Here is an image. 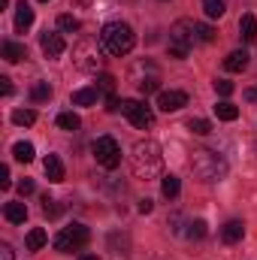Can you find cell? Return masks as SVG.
Returning <instances> with one entry per match:
<instances>
[{
	"mask_svg": "<svg viewBox=\"0 0 257 260\" xmlns=\"http://www.w3.org/2000/svg\"><path fill=\"white\" fill-rule=\"evenodd\" d=\"M12 121H15L18 127H30V124L37 121V112H34V109H15V112H12Z\"/></svg>",
	"mask_w": 257,
	"mask_h": 260,
	"instance_id": "25",
	"label": "cell"
},
{
	"mask_svg": "<svg viewBox=\"0 0 257 260\" xmlns=\"http://www.w3.org/2000/svg\"><path fill=\"white\" fill-rule=\"evenodd\" d=\"M3 218H6L9 224H24L27 206H24V203H6V206H3Z\"/></svg>",
	"mask_w": 257,
	"mask_h": 260,
	"instance_id": "16",
	"label": "cell"
},
{
	"mask_svg": "<svg viewBox=\"0 0 257 260\" xmlns=\"http://www.w3.org/2000/svg\"><path fill=\"white\" fill-rule=\"evenodd\" d=\"M40 49H43V55H46V58H52V61H55V58H61V55H64L67 43H64V37H61V34H49V30H46V34L40 37Z\"/></svg>",
	"mask_w": 257,
	"mask_h": 260,
	"instance_id": "10",
	"label": "cell"
},
{
	"mask_svg": "<svg viewBox=\"0 0 257 260\" xmlns=\"http://www.w3.org/2000/svg\"><path fill=\"white\" fill-rule=\"evenodd\" d=\"M46 242H49V236H46V230H43V227H34V230L24 236V245H27V251H40Z\"/></svg>",
	"mask_w": 257,
	"mask_h": 260,
	"instance_id": "19",
	"label": "cell"
},
{
	"mask_svg": "<svg viewBox=\"0 0 257 260\" xmlns=\"http://www.w3.org/2000/svg\"><path fill=\"white\" fill-rule=\"evenodd\" d=\"M100 43H103V49H106L109 55L124 58L130 49L136 46V34H133V27L124 24V21H109V24H103V30H100Z\"/></svg>",
	"mask_w": 257,
	"mask_h": 260,
	"instance_id": "2",
	"label": "cell"
},
{
	"mask_svg": "<svg viewBox=\"0 0 257 260\" xmlns=\"http://www.w3.org/2000/svg\"><path fill=\"white\" fill-rule=\"evenodd\" d=\"M91 151H94V157H97V164H100L103 170H115V167L121 164V148H118V142H115L112 136H100V139L91 145Z\"/></svg>",
	"mask_w": 257,
	"mask_h": 260,
	"instance_id": "7",
	"label": "cell"
},
{
	"mask_svg": "<svg viewBox=\"0 0 257 260\" xmlns=\"http://www.w3.org/2000/svg\"><path fill=\"white\" fill-rule=\"evenodd\" d=\"M97 88H100V91H106V94L112 97V91H115V79H112L109 73H100V79H97Z\"/></svg>",
	"mask_w": 257,
	"mask_h": 260,
	"instance_id": "31",
	"label": "cell"
},
{
	"mask_svg": "<svg viewBox=\"0 0 257 260\" xmlns=\"http://www.w3.org/2000/svg\"><path fill=\"white\" fill-rule=\"evenodd\" d=\"M203 12L209 18H221L224 15V0H203Z\"/></svg>",
	"mask_w": 257,
	"mask_h": 260,
	"instance_id": "27",
	"label": "cell"
},
{
	"mask_svg": "<svg viewBox=\"0 0 257 260\" xmlns=\"http://www.w3.org/2000/svg\"><path fill=\"white\" fill-rule=\"evenodd\" d=\"M182 106H188V94L185 91H160L157 94V109L160 112H179Z\"/></svg>",
	"mask_w": 257,
	"mask_h": 260,
	"instance_id": "9",
	"label": "cell"
},
{
	"mask_svg": "<svg viewBox=\"0 0 257 260\" xmlns=\"http://www.w3.org/2000/svg\"><path fill=\"white\" fill-rule=\"evenodd\" d=\"M30 24H34V9L21 0V3L15 6V30H18V34H24Z\"/></svg>",
	"mask_w": 257,
	"mask_h": 260,
	"instance_id": "13",
	"label": "cell"
},
{
	"mask_svg": "<svg viewBox=\"0 0 257 260\" xmlns=\"http://www.w3.org/2000/svg\"><path fill=\"white\" fill-rule=\"evenodd\" d=\"M248 67V52L242 49V52H230L227 58H224V70H230V73H242Z\"/></svg>",
	"mask_w": 257,
	"mask_h": 260,
	"instance_id": "18",
	"label": "cell"
},
{
	"mask_svg": "<svg viewBox=\"0 0 257 260\" xmlns=\"http://www.w3.org/2000/svg\"><path fill=\"white\" fill-rule=\"evenodd\" d=\"M40 3H49V0H40Z\"/></svg>",
	"mask_w": 257,
	"mask_h": 260,
	"instance_id": "43",
	"label": "cell"
},
{
	"mask_svg": "<svg viewBox=\"0 0 257 260\" xmlns=\"http://www.w3.org/2000/svg\"><path fill=\"white\" fill-rule=\"evenodd\" d=\"M191 170L194 176L200 179V182H221L224 176H227V160L218 154V151H209V148H197L191 157Z\"/></svg>",
	"mask_w": 257,
	"mask_h": 260,
	"instance_id": "3",
	"label": "cell"
},
{
	"mask_svg": "<svg viewBox=\"0 0 257 260\" xmlns=\"http://www.w3.org/2000/svg\"><path fill=\"white\" fill-rule=\"evenodd\" d=\"M239 34H242L245 43H257V18L251 12H245V15L239 18Z\"/></svg>",
	"mask_w": 257,
	"mask_h": 260,
	"instance_id": "17",
	"label": "cell"
},
{
	"mask_svg": "<svg viewBox=\"0 0 257 260\" xmlns=\"http://www.w3.org/2000/svg\"><path fill=\"white\" fill-rule=\"evenodd\" d=\"M130 167H133V176L136 179H157L160 170H164V154H160V145L154 139H142L133 145L130 151Z\"/></svg>",
	"mask_w": 257,
	"mask_h": 260,
	"instance_id": "1",
	"label": "cell"
},
{
	"mask_svg": "<svg viewBox=\"0 0 257 260\" xmlns=\"http://www.w3.org/2000/svg\"><path fill=\"white\" fill-rule=\"evenodd\" d=\"M188 130H191V133H200V136H206V133H212V124H209L206 118H191V121H188Z\"/></svg>",
	"mask_w": 257,
	"mask_h": 260,
	"instance_id": "30",
	"label": "cell"
},
{
	"mask_svg": "<svg viewBox=\"0 0 257 260\" xmlns=\"http://www.w3.org/2000/svg\"><path fill=\"white\" fill-rule=\"evenodd\" d=\"M151 209H154V203H151L148 197H145V200H139V212H142V215H148Z\"/></svg>",
	"mask_w": 257,
	"mask_h": 260,
	"instance_id": "38",
	"label": "cell"
},
{
	"mask_svg": "<svg viewBox=\"0 0 257 260\" xmlns=\"http://www.w3.org/2000/svg\"><path fill=\"white\" fill-rule=\"evenodd\" d=\"M215 91H218L221 97H230V94H233V82H227V79H218V82H215Z\"/></svg>",
	"mask_w": 257,
	"mask_h": 260,
	"instance_id": "33",
	"label": "cell"
},
{
	"mask_svg": "<svg viewBox=\"0 0 257 260\" xmlns=\"http://www.w3.org/2000/svg\"><path fill=\"white\" fill-rule=\"evenodd\" d=\"M157 88H160L157 79H142V82H139V91H142V94H154Z\"/></svg>",
	"mask_w": 257,
	"mask_h": 260,
	"instance_id": "32",
	"label": "cell"
},
{
	"mask_svg": "<svg viewBox=\"0 0 257 260\" xmlns=\"http://www.w3.org/2000/svg\"><path fill=\"white\" fill-rule=\"evenodd\" d=\"M118 109L130 118V124H133V127L145 130V127H151V124H154V112H151L145 103H139V100H121V103H118Z\"/></svg>",
	"mask_w": 257,
	"mask_h": 260,
	"instance_id": "8",
	"label": "cell"
},
{
	"mask_svg": "<svg viewBox=\"0 0 257 260\" xmlns=\"http://www.w3.org/2000/svg\"><path fill=\"white\" fill-rule=\"evenodd\" d=\"M43 203H46V206H43V215H46V218H58V215L64 212V206H61L58 200H49V197H46Z\"/></svg>",
	"mask_w": 257,
	"mask_h": 260,
	"instance_id": "29",
	"label": "cell"
},
{
	"mask_svg": "<svg viewBox=\"0 0 257 260\" xmlns=\"http://www.w3.org/2000/svg\"><path fill=\"white\" fill-rule=\"evenodd\" d=\"M200 40V24L191 21V18H179L173 27H170V55L173 58H188L191 46Z\"/></svg>",
	"mask_w": 257,
	"mask_h": 260,
	"instance_id": "4",
	"label": "cell"
},
{
	"mask_svg": "<svg viewBox=\"0 0 257 260\" xmlns=\"http://www.w3.org/2000/svg\"><path fill=\"white\" fill-rule=\"evenodd\" d=\"M179 191H182V182H179L176 176H164V179H160V194L167 197V200H176Z\"/></svg>",
	"mask_w": 257,
	"mask_h": 260,
	"instance_id": "20",
	"label": "cell"
},
{
	"mask_svg": "<svg viewBox=\"0 0 257 260\" xmlns=\"http://www.w3.org/2000/svg\"><path fill=\"white\" fill-rule=\"evenodd\" d=\"M88 239H91V230H88L85 224H70V227H64V230L52 239V245H55V251H61V254H73V251H82V248L88 245Z\"/></svg>",
	"mask_w": 257,
	"mask_h": 260,
	"instance_id": "6",
	"label": "cell"
},
{
	"mask_svg": "<svg viewBox=\"0 0 257 260\" xmlns=\"http://www.w3.org/2000/svg\"><path fill=\"white\" fill-rule=\"evenodd\" d=\"M0 52H3V58H6L9 64H18L21 58H27V49H24L21 43H12V40H3Z\"/></svg>",
	"mask_w": 257,
	"mask_h": 260,
	"instance_id": "14",
	"label": "cell"
},
{
	"mask_svg": "<svg viewBox=\"0 0 257 260\" xmlns=\"http://www.w3.org/2000/svg\"><path fill=\"white\" fill-rule=\"evenodd\" d=\"M43 170H46V176H49V182H64V164H61V157L58 154H49L46 160H43Z\"/></svg>",
	"mask_w": 257,
	"mask_h": 260,
	"instance_id": "12",
	"label": "cell"
},
{
	"mask_svg": "<svg viewBox=\"0 0 257 260\" xmlns=\"http://www.w3.org/2000/svg\"><path fill=\"white\" fill-rule=\"evenodd\" d=\"M73 64L79 67L82 73H97L103 64V52L97 46L94 37H82L76 46H73Z\"/></svg>",
	"mask_w": 257,
	"mask_h": 260,
	"instance_id": "5",
	"label": "cell"
},
{
	"mask_svg": "<svg viewBox=\"0 0 257 260\" xmlns=\"http://www.w3.org/2000/svg\"><path fill=\"white\" fill-rule=\"evenodd\" d=\"M200 40H203V43H212V40H215V30H212L209 24H200Z\"/></svg>",
	"mask_w": 257,
	"mask_h": 260,
	"instance_id": "35",
	"label": "cell"
},
{
	"mask_svg": "<svg viewBox=\"0 0 257 260\" xmlns=\"http://www.w3.org/2000/svg\"><path fill=\"white\" fill-rule=\"evenodd\" d=\"M76 3H85V6H88V3H91V0H76Z\"/></svg>",
	"mask_w": 257,
	"mask_h": 260,
	"instance_id": "42",
	"label": "cell"
},
{
	"mask_svg": "<svg viewBox=\"0 0 257 260\" xmlns=\"http://www.w3.org/2000/svg\"><path fill=\"white\" fill-rule=\"evenodd\" d=\"M73 106H97V100H100V88L94 85V88H79V91H73Z\"/></svg>",
	"mask_w": 257,
	"mask_h": 260,
	"instance_id": "11",
	"label": "cell"
},
{
	"mask_svg": "<svg viewBox=\"0 0 257 260\" xmlns=\"http://www.w3.org/2000/svg\"><path fill=\"white\" fill-rule=\"evenodd\" d=\"M215 115H218L221 121H236V118H239V109H236L233 103H227V100H224V103H218V106H215Z\"/></svg>",
	"mask_w": 257,
	"mask_h": 260,
	"instance_id": "22",
	"label": "cell"
},
{
	"mask_svg": "<svg viewBox=\"0 0 257 260\" xmlns=\"http://www.w3.org/2000/svg\"><path fill=\"white\" fill-rule=\"evenodd\" d=\"M242 236H245V224H242V221H227V224L221 227V239H224L227 245L239 242Z\"/></svg>",
	"mask_w": 257,
	"mask_h": 260,
	"instance_id": "15",
	"label": "cell"
},
{
	"mask_svg": "<svg viewBox=\"0 0 257 260\" xmlns=\"http://www.w3.org/2000/svg\"><path fill=\"white\" fill-rule=\"evenodd\" d=\"M12 154H15V160L30 164V160H34V145H30V142H15V145H12Z\"/></svg>",
	"mask_w": 257,
	"mask_h": 260,
	"instance_id": "23",
	"label": "cell"
},
{
	"mask_svg": "<svg viewBox=\"0 0 257 260\" xmlns=\"http://www.w3.org/2000/svg\"><path fill=\"white\" fill-rule=\"evenodd\" d=\"M58 127H61V130H70V133H73V130L82 127V118H79L76 112H61V115H58Z\"/></svg>",
	"mask_w": 257,
	"mask_h": 260,
	"instance_id": "21",
	"label": "cell"
},
{
	"mask_svg": "<svg viewBox=\"0 0 257 260\" xmlns=\"http://www.w3.org/2000/svg\"><path fill=\"white\" fill-rule=\"evenodd\" d=\"M52 97V85L49 82H37L34 88H30V100L34 103H43V100H49Z\"/></svg>",
	"mask_w": 257,
	"mask_h": 260,
	"instance_id": "24",
	"label": "cell"
},
{
	"mask_svg": "<svg viewBox=\"0 0 257 260\" xmlns=\"http://www.w3.org/2000/svg\"><path fill=\"white\" fill-rule=\"evenodd\" d=\"M0 91H3V94H6V97H9V94H12V82H9V79H6V76H3V79H0Z\"/></svg>",
	"mask_w": 257,
	"mask_h": 260,
	"instance_id": "39",
	"label": "cell"
},
{
	"mask_svg": "<svg viewBox=\"0 0 257 260\" xmlns=\"http://www.w3.org/2000/svg\"><path fill=\"white\" fill-rule=\"evenodd\" d=\"M209 230H206V221L203 218H197V221H191L188 224V239H203Z\"/></svg>",
	"mask_w": 257,
	"mask_h": 260,
	"instance_id": "28",
	"label": "cell"
},
{
	"mask_svg": "<svg viewBox=\"0 0 257 260\" xmlns=\"http://www.w3.org/2000/svg\"><path fill=\"white\" fill-rule=\"evenodd\" d=\"M0 188H9V167H0Z\"/></svg>",
	"mask_w": 257,
	"mask_h": 260,
	"instance_id": "37",
	"label": "cell"
},
{
	"mask_svg": "<svg viewBox=\"0 0 257 260\" xmlns=\"http://www.w3.org/2000/svg\"><path fill=\"white\" fill-rule=\"evenodd\" d=\"M12 257H15L12 245H6V242H3V245H0V260H12Z\"/></svg>",
	"mask_w": 257,
	"mask_h": 260,
	"instance_id": "36",
	"label": "cell"
},
{
	"mask_svg": "<svg viewBox=\"0 0 257 260\" xmlns=\"http://www.w3.org/2000/svg\"><path fill=\"white\" fill-rule=\"evenodd\" d=\"M245 97H248V100H257V88H248V91H245Z\"/></svg>",
	"mask_w": 257,
	"mask_h": 260,
	"instance_id": "40",
	"label": "cell"
},
{
	"mask_svg": "<svg viewBox=\"0 0 257 260\" xmlns=\"http://www.w3.org/2000/svg\"><path fill=\"white\" fill-rule=\"evenodd\" d=\"M58 27H61V30H64V34H79V30H82V21H79V18H76V15H61V18H58Z\"/></svg>",
	"mask_w": 257,
	"mask_h": 260,
	"instance_id": "26",
	"label": "cell"
},
{
	"mask_svg": "<svg viewBox=\"0 0 257 260\" xmlns=\"http://www.w3.org/2000/svg\"><path fill=\"white\" fill-rule=\"evenodd\" d=\"M37 191V185L30 182V179H24V182H18V194L21 197H27V194H34Z\"/></svg>",
	"mask_w": 257,
	"mask_h": 260,
	"instance_id": "34",
	"label": "cell"
},
{
	"mask_svg": "<svg viewBox=\"0 0 257 260\" xmlns=\"http://www.w3.org/2000/svg\"><path fill=\"white\" fill-rule=\"evenodd\" d=\"M79 260H100V257H97V254H82Z\"/></svg>",
	"mask_w": 257,
	"mask_h": 260,
	"instance_id": "41",
	"label": "cell"
}]
</instances>
